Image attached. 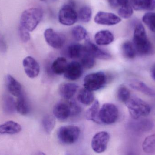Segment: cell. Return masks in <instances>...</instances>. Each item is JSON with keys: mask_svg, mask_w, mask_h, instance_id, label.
Returning <instances> with one entry per match:
<instances>
[{"mask_svg": "<svg viewBox=\"0 0 155 155\" xmlns=\"http://www.w3.org/2000/svg\"><path fill=\"white\" fill-rule=\"evenodd\" d=\"M133 44L137 54L141 56L149 55L154 52L153 45L147 35L145 29L142 24L136 25L134 31Z\"/></svg>", "mask_w": 155, "mask_h": 155, "instance_id": "1", "label": "cell"}, {"mask_svg": "<svg viewBox=\"0 0 155 155\" xmlns=\"http://www.w3.org/2000/svg\"><path fill=\"white\" fill-rule=\"evenodd\" d=\"M125 104L131 117L134 120H137L141 117L147 116L151 112L150 106L147 103L138 97H130Z\"/></svg>", "mask_w": 155, "mask_h": 155, "instance_id": "2", "label": "cell"}, {"mask_svg": "<svg viewBox=\"0 0 155 155\" xmlns=\"http://www.w3.org/2000/svg\"><path fill=\"white\" fill-rule=\"evenodd\" d=\"M43 16V12L39 8H31L23 12L20 25L29 32H32L40 23Z\"/></svg>", "mask_w": 155, "mask_h": 155, "instance_id": "3", "label": "cell"}, {"mask_svg": "<svg viewBox=\"0 0 155 155\" xmlns=\"http://www.w3.org/2000/svg\"><path fill=\"white\" fill-rule=\"evenodd\" d=\"M80 134V129L75 126H61L57 132V136L59 141L66 145H71L76 143Z\"/></svg>", "mask_w": 155, "mask_h": 155, "instance_id": "4", "label": "cell"}, {"mask_svg": "<svg viewBox=\"0 0 155 155\" xmlns=\"http://www.w3.org/2000/svg\"><path fill=\"white\" fill-rule=\"evenodd\" d=\"M107 82L106 75L103 72L89 74L86 76L84 80V87L90 91H97L103 88Z\"/></svg>", "mask_w": 155, "mask_h": 155, "instance_id": "5", "label": "cell"}, {"mask_svg": "<svg viewBox=\"0 0 155 155\" xmlns=\"http://www.w3.org/2000/svg\"><path fill=\"white\" fill-rule=\"evenodd\" d=\"M74 7V2L71 1L62 7L59 13V21L61 24L69 26L77 22L78 14Z\"/></svg>", "mask_w": 155, "mask_h": 155, "instance_id": "6", "label": "cell"}, {"mask_svg": "<svg viewBox=\"0 0 155 155\" xmlns=\"http://www.w3.org/2000/svg\"><path fill=\"white\" fill-rule=\"evenodd\" d=\"M118 116V108L114 104L110 103L104 104L99 110V120L105 124H112L115 123Z\"/></svg>", "mask_w": 155, "mask_h": 155, "instance_id": "7", "label": "cell"}, {"mask_svg": "<svg viewBox=\"0 0 155 155\" xmlns=\"http://www.w3.org/2000/svg\"><path fill=\"white\" fill-rule=\"evenodd\" d=\"M44 37L48 45L55 49L62 48L66 41L64 35L55 32L51 28H48L45 30Z\"/></svg>", "mask_w": 155, "mask_h": 155, "instance_id": "8", "label": "cell"}, {"mask_svg": "<svg viewBox=\"0 0 155 155\" xmlns=\"http://www.w3.org/2000/svg\"><path fill=\"white\" fill-rule=\"evenodd\" d=\"M110 136L107 132H98L96 134L91 142V147L93 151L97 153H101L105 151L107 148Z\"/></svg>", "mask_w": 155, "mask_h": 155, "instance_id": "9", "label": "cell"}, {"mask_svg": "<svg viewBox=\"0 0 155 155\" xmlns=\"http://www.w3.org/2000/svg\"><path fill=\"white\" fill-rule=\"evenodd\" d=\"M121 18L112 13L99 12L94 17V22L97 24L113 25L121 22Z\"/></svg>", "mask_w": 155, "mask_h": 155, "instance_id": "10", "label": "cell"}, {"mask_svg": "<svg viewBox=\"0 0 155 155\" xmlns=\"http://www.w3.org/2000/svg\"><path fill=\"white\" fill-rule=\"evenodd\" d=\"M25 72L28 77L34 78L39 75L40 67L37 61L31 56L25 57L23 61Z\"/></svg>", "mask_w": 155, "mask_h": 155, "instance_id": "11", "label": "cell"}, {"mask_svg": "<svg viewBox=\"0 0 155 155\" xmlns=\"http://www.w3.org/2000/svg\"><path fill=\"white\" fill-rule=\"evenodd\" d=\"M86 51L94 58L100 60H107L111 59L112 56L109 53L99 48L93 43L90 40H87L84 45Z\"/></svg>", "mask_w": 155, "mask_h": 155, "instance_id": "12", "label": "cell"}, {"mask_svg": "<svg viewBox=\"0 0 155 155\" xmlns=\"http://www.w3.org/2000/svg\"><path fill=\"white\" fill-rule=\"evenodd\" d=\"M83 72V67L80 63L73 61L68 64L64 72V77L71 81H75L79 79Z\"/></svg>", "mask_w": 155, "mask_h": 155, "instance_id": "13", "label": "cell"}, {"mask_svg": "<svg viewBox=\"0 0 155 155\" xmlns=\"http://www.w3.org/2000/svg\"><path fill=\"white\" fill-rule=\"evenodd\" d=\"M54 116L60 120H65L71 116L70 104L60 102L55 104L53 108Z\"/></svg>", "mask_w": 155, "mask_h": 155, "instance_id": "14", "label": "cell"}, {"mask_svg": "<svg viewBox=\"0 0 155 155\" xmlns=\"http://www.w3.org/2000/svg\"><path fill=\"white\" fill-rule=\"evenodd\" d=\"M7 90L13 96L18 97L21 94V85L12 76L7 75L5 78Z\"/></svg>", "mask_w": 155, "mask_h": 155, "instance_id": "15", "label": "cell"}, {"mask_svg": "<svg viewBox=\"0 0 155 155\" xmlns=\"http://www.w3.org/2000/svg\"><path fill=\"white\" fill-rule=\"evenodd\" d=\"M129 85L132 89L139 91L148 96L155 97V91L147 85L144 83L137 80L130 81Z\"/></svg>", "mask_w": 155, "mask_h": 155, "instance_id": "16", "label": "cell"}, {"mask_svg": "<svg viewBox=\"0 0 155 155\" xmlns=\"http://www.w3.org/2000/svg\"><path fill=\"white\" fill-rule=\"evenodd\" d=\"M114 39L113 33L108 30L99 31L95 35V41L99 45H108L113 42Z\"/></svg>", "mask_w": 155, "mask_h": 155, "instance_id": "17", "label": "cell"}, {"mask_svg": "<svg viewBox=\"0 0 155 155\" xmlns=\"http://www.w3.org/2000/svg\"><path fill=\"white\" fill-rule=\"evenodd\" d=\"M21 125L12 121H8L0 125V134H15L21 131Z\"/></svg>", "mask_w": 155, "mask_h": 155, "instance_id": "18", "label": "cell"}, {"mask_svg": "<svg viewBox=\"0 0 155 155\" xmlns=\"http://www.w3.org/2000/svg\"><path fill=\"white\" fill-rule=\"evenodd\" d=\"M78 86L72 83H64L61 85L59 89L60 95L65 99H70L77 92Z\"/></svg>", "mask_w": 155, "mask_h": 155, "instance_id": "19", "label": "cell"}, {"mask_svg": "<svg viewBox=\"0 0 155 155\" xmlns=\"http://www.w3.org/2000/svg\"><path fill=\"white\" fill-rule=\"evenodd\" d=\"M132 7L136 11H153L155 9V0H132Z\"/></svg>", "mask_w": 155, "mask_h": 155, "instance_id": "20", "label": "cell"}, {"mask_svg": "<svg viewBox=\"0 0 155 155\" xmlns=\"http://www.w3.org/2000/svg\"><path fill=\"white\" fill-rule=\"evenodd\" d=\"M77 99L82 104L89 106L94 101V96L92 91L84 87L78 92Z\"/></svg>", "mask_w": 155, "mask_h": 155, "instance_id": "21", "label": "cell"}, {"mask_svg": "<svg viewBox=\"0 0 155 155\" xmlns=\"http://www.w3.org/2000/svg\"><path fill=\"white\" fill-rule=\"evenodd\" d=\"M68 64L66 58L63 57H58L52 64V71L55 74H62L65 72Z\"/></svg>", "mask_w": 155, "mask_h": 155, "instance_id": "22", "label": "cell"}, {"mask_svg": "<svg viewBox=\"0 0 155 155\" xmlns=\"http://www.w3.org/2000/svg\"><path fill=\"white\" fill-rule=\"evenodd\" d=\"M85 52L84 46L80 44H72L68 47V55L70 58L73 59L81 58Z\"/></svg>", "mask_w": 155, "mask_h": 155, "instance_id": "23", "label": "cell"}, {"mask_svg": "<svg viewBox=\"0 0 155 155\" xmlns=\"http://www.w3.org/2000/svg\"><path fill=\"white\" fill-rule=\"evenodd\" d=\"M99 111V103L98 100H96L93 103L90 108L86 112L85 117L87 120L93 121L95 123H99L98 114Z\"/></svg>", "mask_w": 155, "mask_h": 155, "instance_id": "24", "label": "cell"}, {"mask_svg": "<svg viewBox=\"0 0 155 155\" xmlns=\"http://www.w3.org/2000/svg\"><path fill=\"white\" fill-rule=\"evenodd\" d=\"M142 148L146 153H155V134L151 135L145 138L142 144Z\"/></svg>", "mask_w": 155, "mask_h": 155, "instance_id": "25", "label": "cell"}, {"mask_svg": "<svg viewBox=\"0 0 155 155\" xmlns=\"http://www.w3.org/2000/svg\"><path fill=\"white\" fill-rule=\"evenodd\" d=\"M122 50L123 55L127 59H134L137 55L133 43L129 41L125 42L123 44Z\"/></svg>", "mask_w": 155, "mask_h": 155, "instance_id": "26", "label": "cell"}, {"mask_svg": "<svg viewBox=\"0 0 155 155\" xmlns=\"http://www.w3.org/2000/svg\"><path fill=\"white\" fill-rule=\"evenodd\" d=\"M16 110L20 114L26 115L29 113V107L25 98L22 94L18 96L16 102Z\"/></svg>", "mask_w": 155, "mask_h": 155, "instance_id": "27", "label": "cell"}, {"mask_svg": "<svg viewBox=\"0 0 155 155\" xmlns=\"http://www.w3.org/2000/svg\"><path fill=\"white\" fill-rule=\"evenodd\" d=\"M3 107L5 113H12L16 110V103L12 97L9 95H5L3 100Z\"/></svg>", "mask_w": 155, "mask_h": 155, "instance_id": "28", "label": "cell"}, {"mask_svg": "<svg viewBox=\"0 0 155 155\" xmlns=\"http://www.w3.org/2000/svg\"><path fill=\"white\" fill-rule=\"evenodd\" d=\"M55 125L54 117L48 115L44 116L42 120V126L45 133L50 134L53 130Z\"/></svg>", "mask_w": 155, "mask_h": 155, "instance_id": "29", "label": "cell"}, {"mask_svg": "<svg viewBox=\"0 0 155 155\" xmlns=\"http://www.w3.org/2000/svg\"><path fill=\"white\" fill-rule=\"evenodd\" d=\"M92 15L91 8L87 6H84L79 10L78 14V18L82 22L87 23L91 20Z\"/></svg>", "mask_w": 155, "mask_h": 155, "instance_id": "30", "label": "cell"}, {"mask_svg": "<svg viewBox=\"0 0 155 155\" xmlns=\"http://www.w3.org/2000/svg\"><path fill=\"white\" fill-rule=\"evenodd\" d=\"M80 59V64L83 67L86 69L93 68L95 64V58L86 51Z\"/></svg>", "mask_w": 155, "mask_h": 155, "instance_id": "31", "label": "cell"}, {"mask_svg": "<svg viewBox=\"0 0 155 155\" xmlns=\"http://www.w3.org/2000/svg\"><path fill=\"white\" fill-rule=\"evenodd\" d=\"M73 37L77 41H82L87 36L86 30L81 25H76L72 30Z\"/></svg>", "mask_w": 155, "mask_h": 155, "instance_id": "32", "label": "cell"}, {"mask_svg": "<svg viewBox=\"0 0 155 155\" xmlns=\"http://www.w3.org/2000/svg\"><path fill=\"white\" fill-rule=\"evenodd\" d=\"M143 22L148 26L150 30L155 32V13H146L143 17Z\"/></svg>", "mask_w": 155, "mask_h": 155, "instance_id": "33", "label": "cell"}, {"mask_svg": "<svg viewBox=\"0 0 155 155\" xmlns=\"http://www.w3.org/2000/svg\"><path fill=\"white\" fill-rule=\"evenodd\" d=\"M117 97L119 101L125 103L131 97L130 91L125 86H120L117 90Z\"/></svg>", "mask_w": 155, "mask_h": 155, "instance_id": "34", "label": "cell"}, {"mask_svg": "<svg viewBox=\"0 0 155 155\" xmlns=\"http://www.w3.org/2000/svg\"><path fill=\"white\" fill-rule=\"evenodd\" d=\"M153 122L149 120H141L135 123L136 130L139 131H149L153 128Z\"/></svg>", "mask_w": 155, "mask_h": 155, "instance_id": "35", "label": "cell"}, {"mask_svg": "<svg viewBox=\"0 0 155 155\" xmlns=\"http://www.w3.org/2000/svg\"><path fill=\"white\" fill-rule=\"evenodd\" d=\"M133 8L129 4L122 6L118 11L119 16L124 19L130 18L133 15Z\"/></svg>", "mask_w": 155, "mask_h": 155, "instance_id": "36", "label": "cell"}, {"mask_svg": "<svg viewBox=\"0 0 155 155\" xmlns=\"http://www.w3.org/2000/svg\"><path fill=\"white\" fill-rule=\"evenodd\" d=\"M29 32H30L28 30L23 27L21 25H20V26H19V35H20L21 40L23 42H27L28 41H30L31 36H30Z\"/></svg>", "mask_w": 155, "mask_h": 155, "instance_id": "37", "label": "cell"}, {"mask_svg": "<svg viewBox=\"0 0 155 155\" xmlns=\"http://www.w3.org/2000/svg\"><path fill=\"white\" fill-rule=\"evenodd\" d=\"M71 110V116H74L78 114L80 112V108L75 102H71L69 103Z\"/></svg>", "mask_w": 155, "mask_h": 155, "instance_id": "38", "label": "cell"}, {"mask_svg": "<svg viewBox=\"0 0 155 155\" xmlns=\"http://www.w3.org/2000/svg\"><path fill=\"white\" fill-rule=\"evenodd\" d=\"M117 6L122 7L129 4V0H117Z\"/></svg>", "mask_w": 155, "mask_h": 155, "instance_id": "39", "label": "cell"}, {"mask_svg": "<svg viewBox=\"0 0 155 155\" xmlns=\"http://www.w3.org/2000/svg\"><path fill=\"white\" fill-rule=\"evenodd\" d=\"M110 6L113 8H116L118 7L117 3V0H107Z\"/></svg>", "mask_w": 155, "mask_h": 155, "instance_id": "40", "label": "cell"}, {"mask_svg": "<svg viewBox=\"0 0 155 155\" xmlns=\"http://www.w3.org/2000/svg\"><path fill=\"white\" fill-rule=\"evenodd\" d=\"M151 75L152 78L155 81V64L151 68Z\"/></svg>", "mask_w": 155, "mask_h": 155, "instance_id": "41", "label": "cell"}, {"mask_svg": "<svg viewBox=\"0 0 155 155\" xmlns=\"http://www.w3.org/2000/svg\"><path fill=\"white\" fill-rule=\"evenodd\" d=\"M40 1H45V0H40Z\"/></svg>", "mask_w": 155, "mask_h": 155, "instance_id": "42", "label": "cell"}]
</instances>
